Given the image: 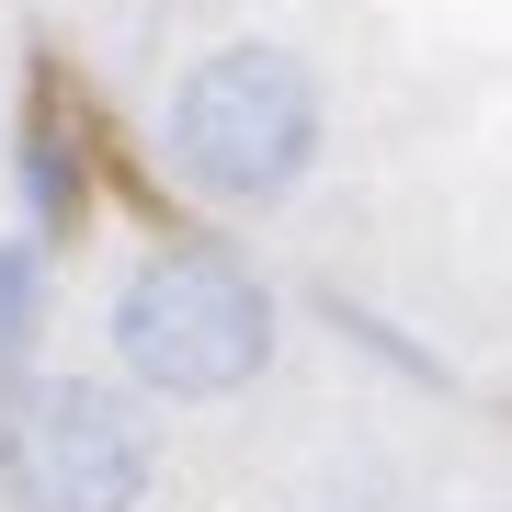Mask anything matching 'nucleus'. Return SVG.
<instances>
[{
	"label": "nucleus",
	"instance_id": "1",
	"mask_svg": "<svg viewBox=\"0 0 512 512\" xmlns=\"http://www.w3.org/2000/svg\"><path fill=\"white\" fill-rule=\"evenodd\" d=\"M160 148H171V183L228 205V217H262L285 205L296 183L319 171L330 148V92L296 46H217L171 80V114H160Z\"/></svg>",
	"mask_w": 512,
	"mask_h": 512
},
{
	"label": "nucleus",
	"instance_id": "2",
	"mask_svg": "<svg viewBox=\"0 0 512 512\" xmlns=\"http://www.w3.org/2000/svg\"><path fill=\"white\" fill-rule=\"evenodd\" d=\"M114 365L148 399H228L274 365V285L228 239H160L114 285Z\"/></svg>",
	"mask_w": 512,
	"mask_h": 512
},
{
	"label": "nucleus",
	"instance_id": "3",
	"mask_svg": "<svg viewBox=\"0 0 512 512\" xmlns=\"http://www.w3.org/2000/svg\"><path fill=\"white\" fill-rule=\"evenodd\" d=\"M160 433L103 376H0V512H137Z\"/></svg>",
	"mask_w": 512,
	"mask_h": 512
},
{
	"label": "nucleus",
	"instance_id": "4",
	"mask_svg": "<svg viewBox=\"0 0 512 512\" xmlns=\"http://www.w3.org/2000/svg\"><path fill=\"white\" fill-rule=\"evenodd\" d=\"M23 228L35 239H69L80 228V205H92V183H80V148H69V126H57V114H35V126H23Z\"/></svg>",
	"mask_w": 512,
	"mask_h": 512
},
{
	"label": "nucleus",
	"instance_id": "5",
	"mask_svg": "<svg viewBox=\"0 0 512 512\" xmlns=\"http://www.w3.org/2000/svg\"><path fill=\"white\" fill-rule=\"evenodd\" d=\"M35 342H46V239L12 228L0 239V376L35 365Z\"/></svg>",
	"mask_w": 512,
	"mask_h": 512
}]
</instances>
